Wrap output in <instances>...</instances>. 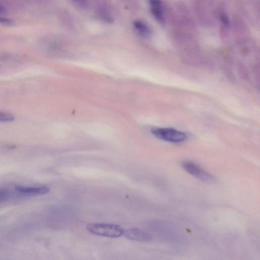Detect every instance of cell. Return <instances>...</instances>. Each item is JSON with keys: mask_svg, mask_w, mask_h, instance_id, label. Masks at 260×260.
I'll list each match as a JSON object with an SVG mask.
<instances>
[{"mask_svg": "<svg viewBox=\"0 0 260 260\" xmlns=\"http://www.w3.org/2000/svg\"><path fill=\"white\" fill-rule=\"evenodd\" d=\"M6 12V9L3 6L0 5V14H3Z\"/></svg>", "mask_w": 260, "mask_h": 260, "instance_id": "obj_12", "label": "cell"}, {"mask_svg": "<svg viewBox=\"0 0 260 260\" xmlns=\"http://www.w3.org/2000/svg\"><path fill=\"white\" fill-rule=\"evenodd\" d=\"M14 120L15 117L11 114L0 112V122H11Z\"/></svg>", "mask_w": 260, "mask_h": 260, "instance_id": "obj_8", "label": "cell"}, {"mask_svg": "<svg viewBox=\"0 0 260 260\" xmlns=\"http://www.w3.org/2000/svg\"><path fill=\"white\" fill-rule=\"evenodd\" d=\"M184 170L193 177L206 182H212L214 178L209 173L205 171L200 166L190 161L184 162L182 163Z\"/></svg>", "mask_w": 260, "mask_h": 260, "instance_id": "obj_3", "label": "cell"}, {"mask_svg": "<svg viewBox=\"0 0 260 260\" xmlns=\"http://www.w3.org/2000/svg\"><path fill=\"white\" fill-rule=\"evenodd\" d=\"M10 197V192L7 189H0V203L7 201Z\"/></svg>", "mask_w": 260, "mask_h": 260, "instance_id": "obj_9", "label": "cell"}, {"mask_svg": "<svg viewBox=\"0 0 260 260\" xmlns=\"http://www.w3.org/2000/svg\"><path fill=\"white\" fill-rule=\"evenodd\" d=\"M86 228L92 234L112 238L120 237L125 232L122 226L114 224L93 223L88 224Z\"/></svg>", "mask_w": 260, "mask_h": 260, "instance_id": "obj_1", "label": "cell"}, {"mask_svg": "<svg viewBox=\"0 0 260 260\" xmlns=\"http://www.w3.org/2000/svg\"><path fill=\"white\" fill-rule=\"evenodd\" d=\"M124 235L128 239L139 242H148L152 240L149 233L136 228L127 229Z\"/></svg>", "mask_w": 260, "mask_h": 260, "instance_id": "obj_4", "label": "cell"}, {"mask_svg": "<svg viewBox=\"0 0 260 260\" xmlns=\"http://www.w3.org/2000/svg\"><path fill=\"white\" fill-rule=\"evenodd\" d=\"M0 24L8 26H11L14 24V22L10 19L0 17Z\"/></svg>", "mask_w": 260, "mask_h": 260, "instance_id": "obj_10", "label": "cell"}, {"mask_svg": "<svg viewBox=\"0 0 260 260\" xmlns=\"http://www.w3.org/2000/svg\"><path fill=\"white\" fill-rule=\"evenodd\" d=\"M151 132L156 138L171 143H181L187 138L185 133L171 128H153Z\"/></svg>", "mask_w": 260, "mask_h": 260, "instance_id": "obj_2", "label": "cell"}, {"mask_svg": "<svg viewBox=\"0 0 260 260\" xmlns=\"http://www.w3.org/2000/svg\"><path fill=\"white\" fill-rule=\"evenodd\" d=\"M137 32L143 37H148L151 33L149 27L147 24L141 21H136L133 24Z\"/></svg>", "mask_w": 260, "mask_h": 260, "instance_id": "obj_7", "label": "cell"}, {"mask_svg": "<svg viewBox=\"0 0 260 260\" xmlns=\"http://www.w3.org/2000/svg\"><path fill=\"white\" fill-rule=\"evenodd\" d=\"M221 17V20L223 24H224L226 25H228L229 24V21L227 17L224 15H222Z\"/></svg>", "mask_w": 260, "mask_h": 260, "instance_id": "obj_11", "label": "cell"}, {"mask_svg": "<svg viewBox=\"0 0 260 260\" xmlns=\"http://www.w3.org/2000/svg\"><path fill=\"white\" fill-rule=\"evenodd\" d=\"M151 13L156 20L160 23L164 22L163 11L161 3L159 2H151Z\"/></svg>", "mask_w": 260, "mask_h": 260, "instance_id": "obj_6", "label": "cell"}, {"mask_svg": "<svg viewBox=\"0 0 260 260\" xmlns=\"http://www.w3.org/2000/svg\"><path fill=\"white\" fill-rule=\"evenodd\" d=\"M16 190L19 193L26 196L44 195L49 192V188L46 187H27L17 186Z\"/></svg>", "mask_w": 260, "mask_h": 260, "instance_id": "obj_5", "label": "cell"}, {"mask_svg": "<svg viewBox=\"0 0 260 260\" xmlns=\"http://www.w3.org/2000/svg\"><path fill=\"white\" fill-rule=\"evenodd\" d=\"M16 148V146L15 145H8L7 146V148L8 149H13L14 148Z\"/></svg>", "mask_w": 260, "mask_h": 260, "instance_id": "obj_13", "label": "cell"}]
</instances>
